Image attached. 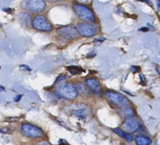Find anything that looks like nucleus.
<instances>
[{"mask_svg":"<svg viewBox=\"0 0 160 145\" xmlns=\"http://www.w3.org/2000/svg\"><path fill=\"white\" fill-rule=\"evenodd\" d=\"M77 30L79 33V35L84 37H92L97 33V28L95 25L89 23H81L77 25Z\"/></svg>","mask_w":160,"mask_h":145,"instance_id":"obj_7","label":"nucleus"},{"mask_svg":"<svg viewBox=\"0 0 160 145\" xmlns=\"http://www.w3.org/2000/svg\"><path fill=\"white\" fill-rule=\"evenodd\" d=\"M3 11H5V12H11V9H3Z\"/></svg>","mask_w":160,"mask_h":145,"instance_id":"obj_26","label":"nucleus"},{"mask_svg":"<svg viewBox=\"0 0 160 145\" xmlns=\"http://www.w3.org/2000/svg\"><path fill=\"white\" fill-rule=\"evenodd\" d=\"M139 30H142V31H148V27H144V28H141V29H139Z\"/></svg>","mask_w":160,"mask_h":145,"instance_id":"obj_25","label":"nucleus"},{"mask_svg":"<svg viewBox=\"0 0 160 145\" xmlns=\"http://www.w3.org/2000/svg\"><path fill=\"white\" fill-rule=\"evenodd\" d=\"M138 1H141V2H144V3H148V4H150V5H152V2H151V0H138Z\"/></svg>","mask_w":160,"mask_h":145,"instance_id":"obj_23","label":"nucleus"},{"mask_svg":"<svg viewBox=\"0 0 160 145\" xmlns=\"http://www.w3.org/2000/svg\"><path fill=\"white\" fill-rule=\"evenodd\" d=\"M22 96H23L22 94H19V95H17V96L15 97V98H14V101H15V102H19L20 100L21 99Z\"/></svg>","mask_w":160,"mask_h":145,"instance_id":"obj_20","label":"nucleus"},{"mask_svg":"<svg viewBox=\"0 0 160 145\" xmlns=\"http://www.w3.org/2000/svg\"><path fill=\"white\" fill-rule=\"evenodd\" d=\"M22 5L27 11L37 14L44 10L46 4L45 0H24Z\"/></svg>","mask_w":160,"mask_h":145,"instance_id":"obj_4","label":"nucleus"},{"mask_svg":"<svg viewBox=\"0 0 160 145\" xmlns=\"http://www.w3.org/2000/svg\"><path fill=\"white\" fill-rule=\"evenodd\" d=\"M59 143H65V144H67V142H66V141H62V140H60Z\"/></svg>","mask_w":160,"mask_h":145,"instance_id":"obj_30","label":"nucleus"},{"mask_svg":"<svg viewBox=\"0 0 160 145\" xmlns=\"http://www.w3.org/2000/svg\"><path fill=\"white\" fill-rule=\"evenodd\" d=\"M32 26L34 28L41 31H50L52 30V24L42 15H38L34 17Z\"/></svg>","mask_w":160,"mask_h":145,"instance_id":"obj_5","label":"nucleus"},{"mask_svg":"<svg viewBox=\"0 0 160 145\" xmlns=\"http://www.w3.org/2000/svg\"><path fill=\"white\" fill-rule=\"evenodd\" d=\"M106 97L111 103L117 105L120 108L130 107V101L124 95L119 93L113 91H107L106 92Z\"/></svg>","mask_w":160,"mask_h":145,"instance_id":"obj_2","label":"nucleus"},{"mask_svg":"<svg viewBox=\"0 0 160 145\" xmlns=\"http://www.w3.org/2000/svg\"><path fill=\"white\" fill-rule=\"evenodd\" d=\"M68 78V76L67 75H61L59 77L57 78L56 81V83H58L59 81H64L66 79H67Z\"/></svg>","mask_w":160,"mask_h":145,"instance_id":"obj_18","label":"nucleus"},{"mask_svg":"<svg viewBox=\"0 0 160 145\" xmlns=\"http://www.w3.org/2000/svg\"><path fill=\"white\" fill-rule=\"evenodd\" d=\"M113 132L115 133H117V135H119V137H123V139L128 141V142H131V141H133L134 140V137L132 136L131 134H129V133H126L124 132L121 130L119 128H116V129H113Z\"/></svg>","mask_w":160,"mask_h":145,"instance_id":"obj_11","label":"nucleus"},{"mask_svg":"<svg viewBox=\"0 0 160 145\" xmlns=\"http://www.w3.org/2000/svg\"><path fill=\"white\" fill-rule=\"evenodd\" d=\"M56 92L60 97L70 100L74 99L78 94V91L75 86H73L72 83H70L58 84L56 87Z\"/></svg>","mask_w":160,"mask_h":145,"instance_id":"obj_1","label":"nucleus"},{"mask_svg":"<svg viewBox=\"0 0 160 145\" xmlns=\"http://www.w3.org/2000/svg\"><path fill=\"white\" fill-rule=\"evenodd\" d=\"M131 70H132L133 72H138L139 70V67H138V66H132Z\"/></svg>","mask_w":160,"mask_h":145,"instance_id":"obj_22","label":"nucleus"},{"mask_svg":"<svg viewBox=\"0 0 160 145\" xmlns=\"http://www.w3.org/2000/svg\"><path fill=\"white\" fill-rule=\"evenodd\" d=\"M58 35L66 39H74L79 36V33L75 27L69 25L60 27L57 29Z\"/></svg>","mask_w":160,"mask_h":145,"instance_id":"obj_8","label":"nucleus"},{"mask_svg":"<svg viewBox=\"0 0 160 145\" xmlns=\"http://www.w3.org/2000/svg\"><path fill=\"white\" fill-rule=\"evenodd\" d=\"M18 119H20L19 117H17V118H12V117H10V118H7L6 119V120L7 121H10V122H14V121H17Z\"/></svg>","mask_w":160,"mask_h":145,"instance_id":"obj_21","label":"nucleus"},{"mask_svg":"<svg viewBox=\"0 0 160 145\" xmlns=\"http://www.w3.org/2000/svg\"><path fill=\"white\" fill-rule=\"evenodd\" d=\"M79 2L81 3H88L90 2V0H78Z\"/></svg>","mask_w":160,"mask_h":145,"instance_id":"obj_24","label":"nucleus"},{"mask_svg":"<svg viewBox=\"0 0 160 145\" xmlns=\"http://www.w3.org/2000/svg\"><path fill=\"white\" fill-rule=\"evenodd\" d=\"M0 133H10L11 129L7 127H3V128H0Z\"/></svg>","mask_w":160,"mask_h":145,"instance_id":"obj_17","label":"nucleus"},{"mask_svg":"<svg viewBox=\"0 0 160 145\" xmlns=\"http://www.w3.org/2000/svg\"><path fill=\"white\" fill-rule=\"evenodd\" d=\"M19 20L23 25H24L25 27H27L29 23H30L31 16L29 14H24H24H20V15L19 16Z\"/></svg>","mask_w":160,"mask_h":145,"instance_id":"obj_13","label":"nucleus"},{"mask_svg":"<svg viewBox=\"0 0 160 145\" xmlns=\"http://www.w3.org/2000/svg\"><path fill=\"white\" fill-rule=\"evenodd\" d=\"M135 141L138 145H149L152 141L148 137L144 136H138L136 137Z\"/></svg>","mask_w":160,"mask_h":145,"instance_id":"obj_12","label":"nucleus"},{"mask_svg":"<svg viewBox=\"0 0 160 145\" xmlns=\"http://www.w3.org/2000/svg\"><path fill=\"white\" fill-rule=\"evenodd\" d=\"M0 91H5V88L3 87L0 86Z\"/></svg>","mask_w":160,"mask_h":145,"instance_id":"obj_28","label":"nucleus"},{"mask_svg":"<svg viewBox=\"0 0 160 145\" xmlns=\"http://www.w3.org/2000/svg\"><path fill=\"white\" fill-rule=\"evenodd\" d=\"M73 114L80 119H84L85 117V112L84 110H77L73 112Z\"/></svg>","mask_w":160,"mask_h":145,"instance_id":"obj_15","label":"nucleus"},{"mask_svg":"<svg viewBox=\"0 0 160 145\" xmlns=\"http://www.w3.org/2000/svg\"><path fill=\"white\" fill-rule=\"evenodd\" d=\"M123 110L121 112V115H122L123 117H126V118H128V117H132V116H134V111L130 107L127 108H122Z\"/></svg>","mask_w":160,"mask_h":145,"instance_id":"obj_14","label":"nucleus"},{"mask_svg":"<svg viewBox=\"0 0 160 145\" xmlns=\"http://www.w3.org/2000/svg\"><path fill=\"white\" fill-rule=\"evenodd\" d=\"M85 83L88 88L96 94H101L102 93V89L101 85L98 81H97L95 78H88L85 81Z\"/></svg>","mask_w":160,"mask_h":145,"instance_id":"obj_10","label":"nucleus"},{"mask_svg":"<svg viewBox=\"0 0 160 145\" xmlns=\"http://www.w3.org/2000/svg\"><path fill=\"white\" fill-rule=\"evenodd\" d=\"M68 70L72 74H77L80 72V68L76 67V66H70L68 67Z\"/></svg>","mask_w":160,"mask_h":145,"instance_id":"obj_16","label":"nucleus"},{"mask_svg":"<svg viewBox=\"0 0 160 145\" xmlns=\"http://www.w3.org/2000/svg\"><path fill=\"white\" fill-rule=\"evenodd\" d=\"M157 6H158V9H159L160 7H159V0H158L157 1Z\"/></svg>","mask_w":160,"mask_h":145,"instance_id":"obj_27","label":"nucleus"},{"mask_svg":"<svg viewBox=\"0 0 160 145\" xmlns=\"http://www.w3.org/2000/svg\"><path fill=\"white\" fill-rule=\"evenodd\" d=\"M21 131L26 137L39 138L44 135L43 131L39 127L29 123H24L21 125Z\"/></svg>","mask_w":160,"mask_h":145,"instance_id":"obj_6","label":"nucleus"},{"mask_svg":"<svg viewBox=\"0 0 160 145\" xmlns=\"http://www.w3.org/2000/svg\"><path fill=\"white\" fill-rule=\"evenodd\" d=\"M48 1H50V2H57V1H60V0H48Z\"/></svg>","mask_w":160,"mask_h":145,"instance_id":"obj_29","label":"nucleus"},{"mask_svg":"<svg viewBox=\"0 0 160 145\" xmlns=\"http://www.w3.org/2000/svg\"><path fill=\"white\" fill-rule=\"evenodd\" d=\"M73 9L75 11L77 15L83 20L90 22H95V18L94 14L92 10L88 9L87 6H85L81 4H74L73 5Z\"/></svg>","mask_w":160,"mask_h":145,"instance_id":"obj_3","label":"nucleus"},{"mask_svg":"<svg viewBox=\"0 0 160 145\" xmlns=\"http://www.w3.org/2000/svg\"><path fill=\"white\" fill-rule=\"evenodd\" d=\"M141 124L139 123L138 121L136 120L135 119L128 117L123 123L122 127L123 130L128 133H133V132L138 131L141 128Z\"/></svg>","mask_w":160,"mask_h":145,"instance_id":"obj_9","label":"nucleus"},{"mask_svg":"<svg viewBox=\"0 0 160 145\" xmlns=\"http://www.w3.org/2000/svg\"><path fill=\"white\" fill-rule=\"evenodd\" d=\"M20 68L22 69L23 70H25V71H31V69L30 67H28L26 65H20Z\"/></svg>","mask_w":160,"mask_h":145,"instance_id":"obj_19","label":"nucleus"}]
</instances>
